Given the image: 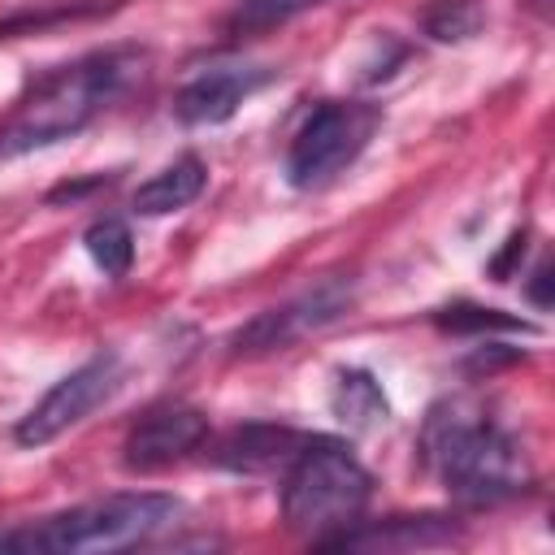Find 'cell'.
Segmentation results:
<instances>
[{"label": "cell", "mask_w": 555, "mask_h": 555, "mask_svg": "<svg viewBox=\"0 0 555 555\" xmlns=\"http://www.w3.org/2000/svg\"><path fill=\"white\" fill-rule=\"evenodd\" d=\"M369 494H373V477L351 455V447L334 438H312L286 468L282 516L291 529L312 533V542H330L334 533L360 525Z\"/></svg>", "instance_id": "4"}, {"label": "cell", "mask_w": 555, "mask_h": 555, "mask_svg": "<svg viewBox=\"0 0 555 555\" xmlns=\"http://www.w3.org/2000/svg\"><path fill=\"white\" fill-rule=\"evenodd\" d=\"M121 386V360L117 351H100L87 364H78L74 373H65L13 429V438L22 447H43L52 438H61L65 429L82 425L100 403H108Z\"/></svg>", "instance_id": "6"}, {"label": "cell", "mask_w": 555, "mask_h": 555, "mask_svg": "<svg viewBox=\"0 0 555 555\" xmlns=\"http://www.w3.org/2000/svg\"><path fill=\"white\" fill-rule=\"evenodd\" d=\"M351 308V282L343 278H330V282H317L312 291L295 295L291 304L282 308H269L260 317H251L238 334H234V351H282L325 325H334L343 312Z\"/></svg>", "instance_id": "7"}, {"label": "cell", "mask_w": 555, "mask_h": 555, "mask_svg": "<svg viewBox=\"0 0 555 555\" xmlns=\"http://www.w3.org/2000/svg\"><path fill=\"white\" fill-rule=\"evenodd\" d=\"M182 503L156 490H130L78 503L69 512L30 520L22 529L0 533V551H52V555H87V551H126L165 529Z\"/></svg>", "instance_id": "3"}, {"label": "cell", "mask_w": 555, "mask_h": 555, "mask_svg": "<svg viewBox=\"0 0 555 555\" xmlns=\"http://www.w3.org/2000/svg\"><path fill=\"white\" fill-rule=\"evenodd\" d=\"M421 455L438 473V481L460 503H473V507L516 499L533 481V468L520 442L460 399L429 412L421 429Z\"/></svg>", "instance_id": "1"}, {"label": "cell", "mask_w": 555, "mask_h": 555, "mask_svg": "<svg viewBox=\"0 0 555 555\" xmlns=\"http://www.w3.org/2000/svg\"><path fill=\"white\" fill-rule=\"evenodd\" d=\"M312 4H321V0H243V4L230 13L225 30H230V35H256V30H273V26H282V22H291L295 13L312 9Z\"/></svg>", "instance_id": "16"}, {"label": "cell", "mask_w": 555, "mask_h": 555, "mask_svg": "<svg viewBox=\"0 0 555 555\" xmlns=\"http://www.w3.org/2000/svg\"><path fill=\"white\" fill-rule=\"evenodd\" d=\"M139 69H143L139 48H108V52H95V56H82L74 65L52 69L48 78L35 82V91L22 100V108L4 126L0 160L26 156L35 147H48V143L78 134L95 113H104L130 87V78Z\"/></svg>", "instance_id": "2"}, {"label": "cell", "mask_w": 555, "mask_h": 555, "mask_svg": "<svg viewBox=\"0 0 555 555\" xmlns=\"http://www.w3.org/2000/svg\"><path fill=\"white\" fill-rule=\"evenodd\" d=\"M204 438H208V416L199 408L160 403L130 425L121 442V464L130 473H156V468L186 460L195 447H204Z\"/></svg>", "instance_id": "8"}, {"label": "cell", "mask_w": 555, "mask_h": 555, "mask_svg": "<svg viewBox=\"0 0 555 555\" xmlns=\"http://www.w3.org/2000/svg\"><path fill=\"white\" fill-rule=\"evenodd\" d=\"M377 126H382L377 104H364V100L317 104L286 152V182L295 191H312V186L334 182L347 165H356V156L377 134Z\"/></svg>", "instance_id": "5"}, {"label": "cell", "mask_w": 555, "mask_h": 555, "mask_svg": "<svg viewBox=\"0 0 555 555\" xmlns=\"http://www.w3.org/2000/svg\"><path fill=\"white\" fill-rule=\"evenodd\" d=\"M442 542H455V525H447L442 516H395V520H382L377 529H343L334 533L325 546H382V551H395V546H442Z\"/></svg>", "instance_id": "12"}, {"label": "cell", "mask_w": 555, "mask_h": 555, "mask_svg": "<svg viewBox=\"0 0 555 555\" xmlns=\"http://www.w3.org/2000/svg\"><path fill=\"white\" fill-rule=\"evenodd\" d=\"M330 412L347 429H377L390 421V399L369 369H343L330 390Z\"/></svg>", "instance_id": "13"}, {"label": "cell", "mask_w": 555, "mask_h": 555, "mask_svg": "<svg viewBox=\"0 0 555 555\" xmlns=\"http://www.w3.org/2000/svg\"><path fill=\"white\" fill-rule=\"evenodd\" d=\"M269 78H273V69H260V65H217V69H204V74H195L173 95V117L182 126H217V121H230L238 113V104L251 91H260Z\"/></svg>", "instance_id": "9"}, {"label": "cell", "mask_w": 555, "mask_h": 555, "mask_svg": "<svg viewBox=\"0 0 555 555\" xmlns=\"http://www.w3.org/2000/svg\"><path fill=\"white\" fill-rule=\"evenodd\" d=\"M204 182H208L204 160H199V156H178L173 165H165L160 173H152V178L134 191L130 204H134V212H143V217H165V212H178V208H186L191 199H199Z\"/></svg>", "instance_id": "11"}, {"label": "cell", "mask_w": 555, "mask_h": 555, "mask_svg": "<svg viewBox=\"0 0 555 555\" xmlns=\"http://www.w3.org/2000/svg\"><path fill=\"white\" fill-rule=\"evenodd\" d=\"M317 434H299L286 425H243L230 429L217 442V464L234 468V473H273V468H291V460L312 442Z\"/></svg>", "instance_id": "10"}, {"label": "cell", "mask_w": 555, "mask_h": 555, "mask_svg": "<svg viewBox=\"0 0 555 555\" xmlns=\"http://www.w3.org/2000/svg\"><path fill=\"white\" fill-rule=\"evenodd\" d=\"M82 243H87V256L95 260V269L104 278H121L134 264V234H130V225L121 217H100L82 234Z\"/></svg>", "instance_id": "14"}, {"label": "cell", "mask_w": 555, "mask_h": 555, "mask_svg": "<svg viewBox=\"0 0 555 555\" xmlns=\"http://www.w3.org/2000/svg\"><path fill=\"white\" fill-rule=\"evenodd\" d=\"M481 22H486V13H481L477 0H438V4H429L425 17H421L425 35L438 39V43L473 39V35L481 30Z\"/></svg>", "instance_id": "15"}, {"label": "cell", "mask_w": 555, "mask_h": 555, "mask_svg": "<svg viewBox=\"0 0 555 555\" xmlns=\"http://www.w3.org/2000/svg\"><path fill=\"white\" fill-rule=\"evenodd\" d=\"M438 325L451 330V334H481V330H516V334H533L529 321L507 317V312H499V308H477V304L442 308V312H438Z\"/></svg>", "instance_id": "17"}]
</instances>
